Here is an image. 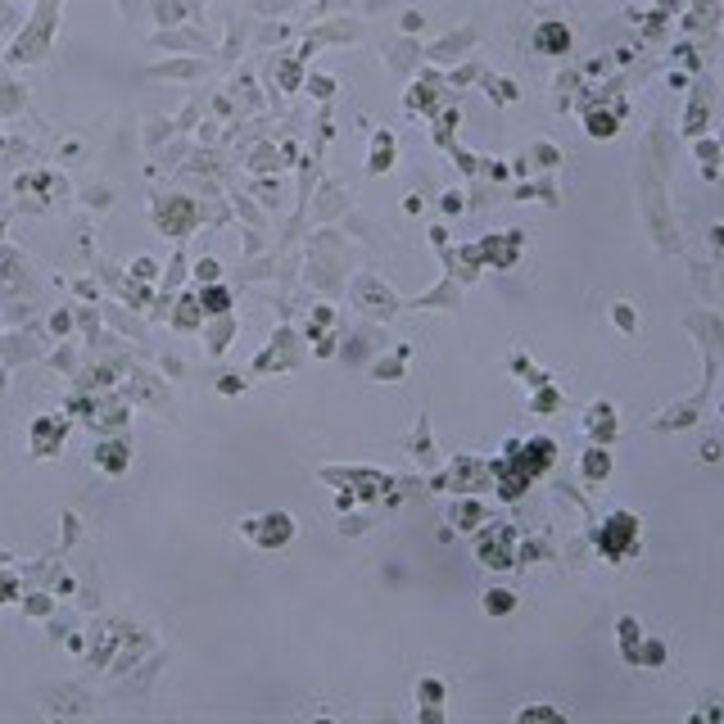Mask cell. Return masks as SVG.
I'll use <instances>...</instances> for the list:
<instances>
[{
  "instance_id": "7a4b0ae2",
  "label": "cell",
  "mask_w": 724,
  "mask_h": 724,
  "mask_svg": "<svg viewBox=\"0 0 724 724\" xmlns=\"http://www.w3.org/2000/svg\"><path fill=\"white\" fill-rule=\"evenodd\" d=\"M204 303H208V308H226V294H222V290H217V285H213V290L204 294Z\"/></svg>"
},
{
  "instance_id": "6da1fadb",
  "label": "cell",
  "mask_w": 724,
  "mask_h": 724,
  "mask_svg": "<svg viewBox=\"0 0 724 724\" xmlns=\"http://www.w3.org/2000/svg\"><path fill=\"white\" fill-rule=\"evenodd\" d=\"M122 462H127V449H122V444H113V449H100V466H109V471H118Z\"/></svg>"
}]
</instances>
